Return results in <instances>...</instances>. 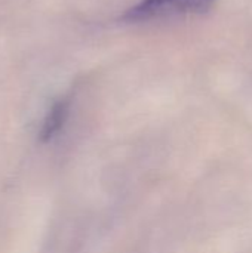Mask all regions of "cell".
I'll return each mask as SVG.
<instances>
[{"mask_svg":"<svg viewBox=\"0 0 252 253\" xmlns=\"http://www.w3.org/2000/svg\"><path fill=\"white\" fill-rule=\"evenodd\" d=\"M215 0H141L125 13L129 22L171 18L189 13H202L208 10Z\"/></svg>","mask_w":252,"mask_h":253,"instance_id":"1","label":"cell"},{"mask_svg":"<svg viewBox=\"0 0 252 253\" xmlns=\"http://www.w3.org/2000/svg\"><path fill=\"white\" fill-rule=\"evenodd\" d=\"M68 108H70V102L67 99H61V101L53 104V107L50 108V111L45 120V125H43V133L45 135L50 136L61 129V126L64 125V122L67 119Z\"/></svg>","mask_w":252,"mask_h":253,"instance_id":"2","label":"cell"}]
</instances>
